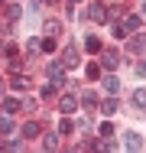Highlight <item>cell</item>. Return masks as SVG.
Listing matches in <instances>:
<instances>
[{"instance_id":"cell-1","label":"cell","mask_w":146,"mask_h":153,"mask_svg":"<svg viewBox=\"0 0 146 153\" xmlns=\"http://www.w3.org/2000/svg\"><path fill=\"white\" fill-rule=\"evenodd\" d=\"M136 30H140V16H136V13H130V16H123V20H120V26H114V36L123 39V36H133Z\"/></svg>"},{"instance_id":"cell-2","label":"cell","mask_w":146,"mask_h":153,"mask_svg":"<svg viewBox=\"0 0 146 153\" xmlns=\"http://www.w3.org/2000/svg\"><path fill=\"white\" fill-rule=\"evenodd\" d=\"M127 52H130V56H143L146 52V33H133V36H130Z\"/></svg>"},{"instance_id":"cell-3","label":"cell","mask_w":146,"mask_h":153,"mask_svg":"<svg viewBox=\"0 0 146 153\" xmlns=\"http://www.w3.org/2000/svg\"><path fill=\"white\" fill-rule=\"evenodd\" d=\"M117 65H120V52H117V49H101V68L114 72Z\"/></svg>"},{"instance_id":"cell-4","label":"cell","mask_w":146,"mask_h":153,"mask_svg":"<svg viewBox=\"0 0 146 153\" xmlns=\"http://www.w3.org/2000/svg\"><path fill=\"white\" fill-rule=\"evenodd\" d=\"M46 75H49V85H62V82H65V65H62V62H52V65H49V68H46Z\"/></svg>"},{"instance_id":"cell-5","label":"cell","mask_w":146,"mask_h":153,"mask_svg":"<svg viewBox=\"0 0 146 153\" xmlns=\"http://www.w3.org/2000/svg\"><path fill=\"white\" fill-rule=\"evenodd\" d=\"M123 147H127V153H140V150H143V137H140V134H133V130H127Z\"/></svg>"},{"instance_id":"cell-6","label":"cell","mask_w":146,"mask_h":153,"mask_svg":"<svg viewBox=\"0 0 146 153\" xmlns=\"http://www.w3.org/2000/svg\"><path fill=\"white\" fill-rule=\"evenodd\" d=\"M104 13H107V10H104V3H101V0H91V3H88V20L101 23V20H104Z\"/></svg>"},{"instance_id":"cell-7","label":"cell","mask_w":146,"mask_h":153,"mask_svg":"<svg viewBox=\"0 0 146 153\" xmlns=\"http://www.w3.org/2000/svg\"><path fill=\"white\" fill-rule=\"evenodd\" d=\"M75 108H78V98H72V94H62V98H58V111H62V114H72Z\"/></svg>"},{"instance_id":"cell-8","label":"cell","mask_w":146,"mask_h":153,"mask_svg":"<svg viewBox=\"0 0 146 153\" xmlns=\"http://www.w3.org/2000/svg\"><path fill=\"white\" fill-rule=\"evenodd\" d=\"M97 108H101V114H104V117H111V114L117 111V98H114V94H107V98H104Z\"/></svg>"},{"instance_id":"cell-9","label":"cell","mask_w":146,"mask_h":153,"mask_svg":"<svg viewBox=\"0 0 146 153\" xmlns=\"http://www.w3.org/2000/svg\"><path fill=\"white\" fill-rule=\"evenodd\" d=\"M39 130H42V127H39V124H36V121H26V124H23V127H20V134H23L26 140H32V137H39Z\"/></svg>"},{"instance_id":"cell-10","label":"cell","mask_w":146,"mask_h":153,"mask_svg":"<svg viewBox=\"0 0 146 153\" xmlns=\"http://www.w3.org/2000/svg\"><path fill=\"white\" fill-rule=\"evenodd\" d=\"M133 104H136L140 114H146V88H136V91H133Z\"/></svg>"},{"instance_id":"cell-11","label":"cell","mask_w":146,"mask_h":153,"mask_svg":"<svg viewBox=\"0 0 146 153\" xmlns=\"http://www.w3.org/2000/svg\"><path fill=\"white\" fill-rule=\"evenodd\" d=\"M78 52H75V49H65V56H62V65H65V68H75V65H78Z\"/></svg>"},{"instance_id":"cell-12","label":"cell","mask_w":146,"mask_h":153,"mask_svg":"<svg viewBox=\"0 0 146 153\" xmlns=\"http://www.w3.org/2000/svg\"><path fill=\"white\" fill-rule=\"evenodd\" d=\"M20 108H23V101H20V98H3V111H7V114H16Z\"/></svg>"},{"instance_id":"cell-13","label":"cell","mask_w":146,"mask_h":153,"mask_svg":"<svg viewBox=\"0 0 146 153\" xmlns=\"http://www.w3.org/2000/svg\"><path fill=\"white\" fill-rule=\"evenodd\" d=\"M42 147H46V153L58 150V134H46V137H42Z\"/></svg>"},{"instance_id":"cell-14","label":"cell","mask_w":146,"mask_h":153,"mask_svg":"<svg viewBox=\"0 0 146 153\" xmlns=\"http://www.w3.org/2000/svg\"><path fill=\"white\" fill-rule=\"evenodd\" d=\"M104 20H107V23H120V20H123V10H120V7H111V10L104 13Z\"/></svg>"},{"instance_id":"cell-15","label":"cell","mask_w":146,"mask_h":153,"mask_svg":"<svg viewBox=\"0 0 146 153\" xmlns=\"http://www.w3.org/2000/svg\"><path fill=\"white\" fill-rule=\"evenodd\" d=\"M94 150H97V153H114V140H111V137H104V140H97V143H94Z\"/></svg>"},{"instance_id":"cell-16","label":"cell","mask_w":146,"mask_h":153,"mask_svg":"<svg viewBox=\"0 0 146 153\" xmlns=\"http://www.w3.org/2000/svg\"><path fill=\"white\" fill-rule=\"evenodd\" d=\"M85 49H88V52H101L104 46H101V39H97V36H88V39H85Z\"/></svg>"},{"instance_id":"cell-17","label":"cell","mask_w":146,"mask_h":153,"mask_svg":"<svg viewBox=\"0 0 146 153\" xmlns=\"http://www.w3.org/2000/svg\"><path fill=\"white\" fill-rule=\"evenodd\" d=\"M81 104H85V108H97V94L94 91H81Z\"/></svg>"},{"instance_id":"cell-18","label":"cell","mask_w":146,"mask_h":153,"mask_svg":"<svg viewBox=\"0 0 146 153\" xmlns=\"http://www.w3.org/2000/svg\"><path fill=\"white\" fill-rule=\"evenodd\" d=\"M20 13H23V10H20V3H7V16H10V23H16V20H20Z\"/></svg>"},{"instance_id":"cell-19","label":"cell","mask_w":146,"mask_h":153,"mask_svg":"<svg viewBox=\"0 0 146 153\" xmlns=\"http://www.w3.org/2000/svg\"><path fill=\"white\" fill-rule=\"evenodd\" d=\"M0 134L7 137V134H13V121H10V114H3L0 117Z\"/></svg>"},{"instance_id":"cell-20","label":"cell","mask_w":146,"mask_h":153,"mask_svg":"<svg viewBox=\"0 0 146 153\" xmlns=\"http://www.w3.org/2000/svg\"><path fill=\"white\" fill-rule=\"evenodd\" d=\"M104 85H107V94H117V91H120V82H117L114 75H107V78H104Z\"/></svg>"},{"instance_id":"cell-21","label":"cell","mask_w":146,"mask_h":153,"mask_svg":"<svg viewBox=\"0 0 146 153\" xmlns=\"http://www.w3.org/2000/svg\"><path fill=\"white\" fill-rule=\"evenodd\" d=\"M85 75L91 78V82H94V78H101V65H94V62H91V65L85 68Z\"/></svg>"},{"instance_id":"cell-22","label":"cell","mask_w":146,"mask_h":153,"mask_svg":"<svg viewBox=\"0 0 146 153\" xmlns=\"http://www.w3.org/2000/svg\"><path fill=\"white\" fill-rule=\"evenodd\" d=\"M58 30H62V23H55V20L46 23V33H49V36H58Z\"/></svg>"},{"instance_id":"cell-23","label":"cell","mask_w":146,"mask_h":153,"mask_svg":"<svg viewBox=\"0 0 146 153\" xmlns=\"http://www.w3.org/2000/svg\"><path fill=\"white\" fill-rule=\"evenodd\" d=\"M10 85H13L16 91H26V88H29V85H26V78H10Z\"/></svg>"},{"instance_id":"cell-24","label":"cell","mask_w":146,"mask_h":153,"mask_svg":"<svg viewBox=\"0 0 146 153\" xmlns=\"http://www.w3.org/2000/svg\"><path fill=\"white\" fill-rule=\"evenodd\" d=\"M101 137H114V124H111V121L101 124Z\"/></svg>"},{"instance_id":"cell-25","label":"cell","mask_w":146,"mask_h":153,"mask_svg":"<svg viewBox=\"0 0 146 153\" xmlns=\"http://www.w3.org/2000/svg\"><path fill=\"white\" fill-rule=\"evenodd\" d=\"M72 130H75L72 121H62V124H58V134H72Z\"/></svg>"},{"instance_id":"cell-26","label":"cell","mask_w":146,"mask_h":153,"mask_svg":"<svg viewBox=\"0 0 146 153\" xmlns=\"http://www.w3.org/2000/svg\"><path fill=\"white\" fill-rule=\"evenodd\" d=\"M39 49H46V52H52V49H55V42H52V36H49V39H42V46H39Z\"/></svg>"},{"instance_id":"cell-27","label":"cell","mask_w":146,"mask_h":153,"mask_svg":"<svg viewBox=\"0 0 146 153\" xmlns=\"http://www.w3.org/2000/svg\"><path fill=\"white\" fill-rule=\"evenodd\" d=\"M78 130H91V117H81L78 121Z\"/></svg>"},{"instance_id":"cell-28","label":"cell","mask_w":146,"mask_h":153,"mask_svg":"<svg viewBox=\"0 0 146 153\" xmlns=\"http://www.w3.org/2000/svg\"><path fill=\"white\" fill-rule=\"evenodd\" d=\"M136 75H143V78H146V62H140V65H136Z\"/></svg>"},{"instance_id":"cell-29","label":"cell","mask_w":146,"mask_h":153,"mask_svg":"<svg viewBox=\"0 0 146 153\" xmlns=\"http://www.w3.org/2000/svg\"><path fill=\"white\" fill-rule=\"evenodd\" d=\"M42 3H49V0H32V7H42Z\"/></svg>"},{"instance_id":"cell-30","label":"cell","mask_w":146,"mask_h":153,"mask_svg":"<svg viewBox=\"0 0 146 153\" xmlns=\"http://www.w3.org/2000/svg\"><path fill=\"white\" fill-rule=\"evenodd\" d=\"M65 3H72V7H75V3H78V0H65Z\"/></svg>"},{"instance_id":"cell-31","label":"cell","mask_w":146,"mask_h":153,"mask_svg":"<svg viewBox=\"0 0 146 153\" xmlns=\"http://www.w3.org/2000/svg\"><path fill=\"white\" fill-rule=\"evenodd\" d=\"M0 91H3V78H0Z\"/></svg>"},{"instance_id":"cell-32","label":"cell","mask_w":146,"mask_h":153,"mask_svg":"<svg viewBox=\"0 0 146 153\" xmlns=\"http://www.w3.org/2000/svg\"><path fill=\"white\" fill-rule=\"evenodd\" d=\"M143 13H146V0H143Z\"/></svg>"}]
</instances>
